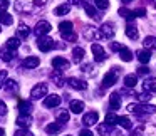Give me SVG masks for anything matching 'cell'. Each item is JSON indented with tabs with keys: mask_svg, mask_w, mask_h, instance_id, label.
Listing matches in <instances>:
<instances>
[{
	"mask_svg": "<svg viewBox=\"0 0 156 136\" xmlns=\"http://www.w3.org/2000/svg\"><path fill=\"white\" fill-rule=\"evenodd\" d=\"M59 32H61L62 39H66V41L74 42L77 39V35L74 34V29H72V22H69V20H64L59 24Z\"/></svg>",
	"mask_w": 156,
	"mask_h": 136,
	"instance_id": "1",
	"label": "cell"
},
{
	"mask_svg": "<svg viewBox=\"0 0 156 136\" xmlns=\"http://www.w3.org/2000/svg\"><path fill=\"white\" fill-rule=\"evenodd\" d=\"M128 111L134 114H153L156 111V106L149 104H128Z\"/></svg>",
	"mask_w": 156,
	"mask_h": 136,
	"instance_id": "2",
	"label": "cell"
},
{
	"mask_svg": "<svg viewBox=\"0 0 156 136\" xmlns=\"http://www.w3.org/2000/svg\"><path fill=\"white\" fill-rule=\"evenodd\" d=\"M118 76H119V69L112 67L111 71L104 76V79H102V88H111V86H114L116 82H118Z\"/></svg>",
	"mask_w": 156,
	"mask_h": 136,
	"instance_id": "3",
	"label": "cell"
},
{
	"mask_svg": "<svg viewBox=\"0 0 156 136\" xmlns=\"http://www.w3.org/2000/svg\"><path fill=\"white\" fill-rule=\"evenodd\" d=\"M54 45H55V42H54V39H51V37H45V35H42V37L37 39V47L41 49L42 52L52 51V49H54Z\"/></svg>",
	"mask_w": 156,
	"mask_h": 136,
	"instance_id": "4",
	"label": "cell"
},
{
	"mask_svg": "<svg viewBox=\"0 0 156 136\" xmlns=\"http://www.w3.org/2000/svg\"><path fill=\"white\" fill-rule=\"evenodd\" d=\"M30 96L32 99H41V98H47V84L41 82V84L34 86L30 91Z\"/></svg>",
	"mask_w": 156,
	"mask_h": 136,
	"instance_id": "5",
	"label": "cell"
},
{
	"mask_svg": "<svg viewBox=\"0 0 156 136\" xmlns=\"http://www.w3.org/2000/svg\"><path fill=\"white\" fill-rule=\"evenodd\" d=\"M51 30H52V25L49 24L47 20H39L37 24H35V29H34L35 35H39V37H42V35L49 34Z\"/></svg>",
	"mask_w": 156,
	"mask_h": 136,
	"instance_id": "6",
	"label": "cell"
},
{
	"mask_svg": "<svg viewBox=\"0 0 156 136\" xmlns=\"http://www.w3.org/2000/svg\"><path fill=\"white\" fill-rule=\"evenodd\" d=\"M91 51H92V54H94V61L96 62H104L106 59H108V55H106V52H104V49H102L101 44H92Z\"/></svg>",
	"mask_w": 156,
	"mask_h": 136,
	"instance_id": "7",
	"label": "cell"
},
{
	"mask_svg": "<svg viewBox=\"0 0 156 136\" xmlns=\"http://www.w3.org/2000/svg\"><path fill=\"white\" fill-rule=\"evenodd\" d=\"M69 66H71V62H69L67 59L61 57V55H57V57L52 59V67L57 69V71H64V69H69Z\"/></svg>",
	"mask_w": 156,
	"mask_h": 136,
	"instance_id": "8",
	"label": "cell"
},
{
	"mask_svg": "<svg viewBox=\"0 0 156 136\" xmlns=\"http://www.w3.org/2000/svg\"><path fill=\"white\" fill-rule=\"evenodd\" d=\"M98 121H99V114L96 111L86 113L84 118H82V123H84L86 126H94V124H98Z\"/></svg>",
	"mask_w": 156,
	"mask_h": 136,
	"instance_id": "9",
	"label": "cell"
},
{
	"mask_svg": "<svg viewBox=\"0 0 156 136\" xmlns=\"http://www.w3.org/2000/svg\"><path fill=\"white\" fill-rule=\"evenodd\" d=\"M67 82L72 89H77V91H84V89L87 88V82L82 81V79H77V77H69Z\"/></svg>",
	"mask_w": 156,
	"mask_h": 136,
	"instance_id": "10",
	"label": "cell"
},
{
	"mask_svg": "<svg viewBox=\"0 0 156 136\" xmlns=\"http://www.w3.org/2000/svg\"><path fill=\"white\" fill-rule=\"evenodd\" d=\"M61 104V96L57 94H52V96H47L44 99V106L45 108H55V106Z\"/></svg>",
	"mask_w": 156,
	"mask_h": 136,
	"instance_id": "11",
	"label": "cell"
},
{
	"mask_svg": "<svg viewBox=\"0 0 156 136\" xmlns=\"http://www.w3.org/2000/svg\"><path fill=\"white\" fill-rule=\"evenodd\" d=\"M109 108H111L112 111L121 108V96H119L118 92H112V94L109 96Z\"/></svg>",
	"mask_w": 156,
	"mask_h": 136,
	"instance_id": "12",
	"label": "cell"
},
{
	"mask_svg": "<svg viewBox=\"0 0 156 136\" xmlns=\"http://www.w3.org/2000/svg\"><path fill=\"white\" fill-rule=\"evenodd\" d=\"M62 131V123H51V124L45 126V133L47 134H57V133Z\"/></svg>",
	"mask_w": 156,
	"mask_h": 136,
	"instance_id": "13",
	"label": "cell"
},
{
	"mask_svg": "<svg viewBox=\"0 0 156 136\" xmlns=\"http://www.w3.org/2000/svg\"><path fill=\"white\" fill-rule=\"evenodd\" d=\"M138 61L141 62V64H148L149 61H151V52L148 51V49H143V51H138Z\"/></svg>",
	"mask_w": 156,
	"mask_h": 136,
	"instance_id": "14",
	"label": "cell"
},
{
	"mask_svg": "<svg viewBox=\"0 0 156 136\" xmlns=\"http://www.w3.org/2000/svg\"><path fill=\"white\" fill-rule=\"evenodd\" d=\"M0 59H2V61H5V62L12 61V59H14V51H12V49H9L7 45H5V47H2V49H0Z\"/></svg>",
	"mask_w": 156,
	"mask_h": 136,
	"instance_id": "15",
	"label": "cell"
},
{
	"mask_svg": "<svg viewBox=\"0 0 156 136\" xmlns=\"http://www.w3.org/2000/svg\"><path fill=\"white\" fill-rule=\"evenodd\" d=\"M39 64H41V59L35 57V55H30V57H27L24 61V67H27V69H35Z\"/></svg>",
	"mask_w": 156,
	"mask_h": 136,
	"instance_id": "16",
	"label": "cell"
},
{
	"mask_svg": "<svg viewBox=\"0 0 156 136\" xmlns=\"http://www.w3.org/2000/svg\"><path fill=\"white\" fill-rule=\"evenodd\" d=\"M143 88H144L146 92H156V77L146 79V81L143 82Z\"/></svg>",
	"mask_w": 156,
	"mask_h": 136,
	"instance_id": "17",
	"label": "cell"
},
{
	"mask_svg": "<svg viewBox=\"0 0 156 136\" xmlns=\"http://www.w3.org/2000/svg\"><path fill=\"white\" fill-rule=\"evenodd\" d=\"M126 35H128L129 39H133V41H136V39H138V35H139L138 27H136V25H133V24H128V25H126Z\"/></svg>",
	"mask_w": 156,
	"mask_h": 136,
	"instance_id": "18",
	"label": "cell"
},
{
	"mask_svg": "<svg viewBox=\"0 0 156 136\" xmlns=\"http://www.w3.org/2000/svg\"><path fill=\"white\" fill-rule=\"evenodd\" d=\"M84 10H86V14H87L91 19H94V20H99V19H101V15L98 14V10H96L91 4H84Z\"/></svg>",
	"mask_w": 156,
	"mask_h": 136,
	"instance_id": "19",
	"label": "cell"
},
{
	"mask_svg": "<svg viewBox=\"0 0 156 136\" xmlns=\"http://www.w3.org/2000/svg\"><path fill=\"white\" fill-rule=\"evenodd\" d=\"M29 34H30V29H29V25L25 24H19V29H17V37L19 39H27Z\"/></svg>",
	"mask_w": 156,
	"mask_h": 136,
	"instance_id": "20",
	"label": "cell"
},
{
	"mask_svg": "<svg viewBox=\"0 0 156 136\" xmlns=\"http://www.w3.org/2000/svg\"><path fill=\"white\" fill-rule=\"evenodd\" d=\"M101 34H102V37H104V39H111L112 35H114V29H112V25L111 24H102Z\"/></svg>",
	"mask_w": 156,
	"mask_h": 136,
	"instance_id": "21",
	"label": "cell"
},
{
	"mask_svg": "<svg viewBox=\"0 0 156 136\" xmlns=\"http://www.w3.org/2000/svg\"><path fill=\"white\" fill-rule=\"evenodd\" d=\"M69 109H71L74 114H79V113L84 111V102H82V101H71V104H69Z\"/></svg>",
	"mask_w": 156,
	"mask_h": 136,
	"instance_id": "22",
	"label": "cell"
},
{
	"mask_svg": "<svg viewBox=\"0 0 156 136\" xmlns=\"http://www.w3.org/2000/svg\"><path fill=\"white\" fill-rule=\"evenodd\" d=\"M17 124L20 126V128H25V129H27L29 126L32 124V119H30V116H29V114H27V116H25V114H20V116L17 118Z\"/></svg>",
	"mask_w": 156,
	"mask_h": 136,
	"instance_id": "23",
	"label": "cell"
},
{
	"mask_svg": "<svg viewBox=\"0 0 156 136\" xmlns=\"http://www.w3.org/2000/svg\"><path fill=\"white\" fill-rule=\"evenodd\" d=\"M84 55H86V51L82 47H74L72 49V57H74V62H81L82 59H84Z\"/></svg>",
	"mask_w": 156,
	"mask_h": 136,
	"instance_id": "24",
	"label": "cell"
},
{
	"mask_svg": "<svg viewBox=\"0 0 156 136\" xmlns=\"http://www.w3.org/2000/svg\"><path fill=\"white\" fill-rule=\"evenodd\" d=\"M19 111H20V114H30V111H32V102H29V101H20L19 102Z\"/></svg>",
	"mask_w": 156,
	"mask_h": 136,
	"instance_id": "25",
	"label": "cell"
},
{
	"mask_svg": "<svg viewBox=\"0 0 156 136\" xmlns=\"http://www.w3.org/2000/svg\"><path fill=\"white\" fill-rule=\"evenodd\" d=\"M69 12H71V5H67V4H64V5H59V7H55L54 9V15H67Z\"/></svg>",
	"mask_w": 156,
	"mask_h": 136,
	"instance_id": "26",
	"label": "cell"
},
{
	"mask_svg": "<svg viewBox=\"0 0 156 136\" xmlns=\"http://www.w3.org/2000/svg\"><path fill=\"white\" fill-rule=\"evenodd\" d=\"M119 57H121L124 62H131L133 61V52L129 51L128 47H122L121 51H119Z\"/></svg>",
	"mask_w": 156,
	"mask_h": 136,
	"instance_id": "27",
	"label": "cell"
},
{
	"mask_svg": "<svg viewBox=\"0 0 156 136\" xmlns=\"http://www.w3.org/2000/svg\"><path fill=\"white\" fill-rule=\"evenodd\" d=\"M144 47L146 49H151V51H156V37H153V35H148V37L144 39Z\"/></svg>",
	"mask_w": 156,
	"mask_h": 136,
	"instance_id": "28",
	"label": "cell"
},
{
	"mask_svg": "<svg viewBox=\"0 0 156 136\" xmlns=\"http://www.w3.org/2000/svg\"><path fill=\"white\" fill-rule=\"evenodd\" d=\"M138 84V77H136L134 74H129L124 77V86L126 88H134V86Z\"/></svg>",
	"mask_w": 156,
	"mask_h": 136,
	"instance_id": "29",
	"label": "cell"
},
{
	"mask_svg": "<svg viewBox=\"0 0 156 136\" xmlns=\"http://www.w3.org/2000/svg\"><path fill=\"white\" fill-rule=\"evenodd\" d=\"M12 22H14V17H12L10 14H7V12H0V24L10 25Z\"/></svg>",
	"mask_w": 156,
	"mask_h": 136,
	"instance_id": "30",
	"label": "cell"
},
{
	"mask_svg": "<svg viewBox=\"0 0 156 136\" xmlns=\"http://www.w3.org/2000/svg\"><path fill=\"white\" fill-rule=\"evenodd\" d=\"M111 129H112V126L106 124V123H104V124H99L98 126V133L101 136H109V134H111Z\"/></svg>",
	"mask_w": 156,
	"mask_h": 136,
	"instance_id": "31",
	"label": "cell"
},
{
	"mask_svg": "<svg viewBox=\"0 0 156 136\" xmlns=\"http://www.w3.org/2000/svg\"><path fill=\"white\" fill-rule=\"evenodd\" d=\"M119 15L124 17L126 20H133V19H136L134 10H128V9H119Z\"/></svg>",
	"mask_w": 156,
	"mask_h": 136,
	"instance_id": "32",
	"label": "cell"
},
{
	"mask_svg": "<svg viewBox=\"0 0 156 136\" xmlns=\"http://www.w3.org/2000/svg\"><path fill=\"white\" fill-rule=\"evenodd\" d=\"M118 123H119V118L114 114V113H108V114H106V124L114 126V124H118Z\"/></svg>",
	"mask_w": 156,
	"mask_h": 136,
	"instance_id": "33",
	"label": "cell"
},
{
	"mask_svg": "<svg viewBox=\"0 0 156 136\" xmlns=\"http://www.w3.org/2000/svg\"><path fill=\"white\" fill-rule=\"evenodd\" d=\"M19 45H20V39H19V37H10V39L7 41V47L12 49V51L19 49Z\"/></svg>",
	"mask_w": 156,
	"mask_h": 136,
	"instance_id": "34",
	"label": "cell"
},
{
	"mask_svg": "<svg viewBox=\"0 0 156 136\" xmlns=\"http://www.w3.org/2000/svg\"><path fill=\"white\" fill-rule=\"evenodd\" d=\"M118 124H121L124 129H131V128H133V123H131V119H129L128 116H121Z\"/></svg>",
	"mask_w": 156,
	"mask_h": 136,
	"instance_id": "35",
	"label": "cell"
},
{
	"mask_svg": "<svg viewBox=\"0 0 156 136\" xmlns=\"http://www.w3.org/2000/svg\"><path fill=\"white\" fill-rule=\"evenodd\" d=\"M69 119H71V114H69L67 111H61L57 114V121L62 123V124H64V123H69Z\"/></svg>",
	"mask_w": 156,
	"mask_h": 136,
	"instance_id": "36",
	"label": "cell"
},
{
	"mask_svg": "<svg viewBox=\"0 0 156 136\" xmlns=\"http://www.w3.org/2000/svg\"><path fill=\"white\" fill-rule=\"evenodd\" d=\"M94 5L101 10H106V9H109V0H94Z\"/></svg>",
	"mask_w": 156,
	"mask_h": 136,
	"instance_id": "37",
	"label": "cell"
},
{
	"mask_svg": "<svg viewBox=\"0 0 156 136\" xmlns=\"http://www.w3.org/2000/svg\"><path fill=\"white\" fill-rule=\"evenodd\" d=\"M5 89H7L9 92H15V91H17V82L12 81V79H10V81H7V82H5Z\"/></svg>",
	"mask_w": 156,
	"mask_h": 136,
	"instance_id": "38",
	"label": "cell"
},
{
	"mask_svg": "<svg viewBox=\"0 0 156 136\" xmlns=\"http://www.w3.org/2000/svg\"><path fill=\"white\" fill-rule=\"evenodd\" d=\"M134 96L138 98V101H141V102H146V101L151 99V94H149V92H141V94H134Z\"/></svg>",
	"mask_w": 156,
	"mask_h": 136,
	"instance_id": "39",
	"label": "cell"
},
{
	"mask_svg": "<svg viewBox=\"0 0 156 136\" xmlns=\"http://www.w3.org/2000/svg\"><path fill=\"white\" fill-rule=\"evenodd\" d=\"M52 79L55 81V86H59V88L64 86V77H62L61 74H52Z\"/></svg>",
	"mask_w": 156,
	"mask_h": 136,
	"instance_id": "40",
	"label": "cell"
},
{
	"mask_svg": "<svg viewBox=\"0 0 156 136\" xmlns=\"http://www.w3.org/2000/svg\"><path fill=\"white\" fill-rule=\"evenodd\" d=\"M7 82V71H0V88H4Z\"/></svg>",
	"mask_w": 156,
	"mask_h": 136,
	"instance_id": "41",
	"label": "cell"
},
{
	"mask_svg": "<svg viewBox=\"0 0 156 136\" xmlns=\"http://www.w3.org/2000/svg\"><path fill=\"white\" fill-rule=\"evenodd\" d=\"M14 136H34V134H32V133L29 131V129H19V131L15 133Z\"/></svg>",
	"mask_w": 156,
	"mask_h": 136,
	"instance_id": "42",
	"label": "cell"
},
{
	"mask_svg": "<svg viewBox=\"0 0 156 136\" xmlns=\"http://www.w3.org/2000/svg\"><path fill=\"white\" fill-rule=\"evenodd\" d=\"M122 47H124V45H121L119 42H111V51H118L119 52Z\"/></svg>",
	"mask_w": 156,
	"mask_h": 136,
	"instance_id": "43",
	"label": "cell"
},
{
	"mask_svg": "<svg viewBox=\"0 0 156 136\" xmlns=\"http://www.w3.org/2000/svg\"><path fill=\"white\" fill-rule=\"evenodd\" d=\"M7 114V104H5L4 101H0V116Z\"/></svg>",
	"mask_w": 156,
	"mask_h": 136,
	"instance_id": "44",
	"label": "cell"
},
{
	"mask_svg": "<svg viewBox=\"0 0 156 136\" xmlns=\"http://www.w3.org/2000/svg\"><path fill=\"white\" fill-rule=\"evenodd\" d=\"M9 7V2L7 0H0V12H5Z\"/></svg>",
	"mask_w": 156,
	"mask_h": 136,
	"instance_id": "45",
	"label": "cell"
},
{
	"mask_svg": "<svg viewBox=\"0 0 156 136\" xmlns=\"http://www.w3.org/2000/svg\"><path fill=\"white\" fill-rule=\"evenodd\" d=\"M134 15H136V17H144V15H146V10H144V9H136V10H134Z\"/></svg>",
	"mask_w": 156,
	"mask_h": 136,
	"instance_id": "46",
	"label": "cell"
},
{
	"mask_svg": "<svg viewBox=\"0 0 156 136\" xmlns=\"http://www.w3.org/2000/svg\"><path fill=\"white\" fill-rule=\"evenodd\" d=\"M149 72V69L146 67V66H141V67L138 69V74H141V76H144V74H148Z\"/></svg>",
	"mask_w": 156,
	"mask_h": 136,
	"instance_id": "47",
	"label": "cell"
},
{
	"mask_svg": "<svg viewBox=\"0 0 156 136\" xmlns=\"http://www.w3.org/2000/svg\"><path fill=\"white\" fill-rule=\"evenodd\" d=\"M79 136H94V134H92V133L89 131V129H82V131L79 133Z\"/></svg>",
	"mask_w": 156,
	"mask_h": 136,
	"instance_id": "48",
	"label": "cell"
},
{
	"mask_svg": "<svg viewBox=\"0 0 156 136\" xmlns=\"http://www.w3.org/2000/svg\"><path fill=\"white\" fill-rule=\"evenodd\" d=\"M69 2H71L72 5H81L82 4V0H69Z\"/></svg>",
	"mask_w": 156,
	"mask_h": 136,
	"instance_id": "49",
	"label": "cell"
},
{
	"mask_svg": "<svg viewBox=\"0 0 156 136\" xmlns=\"http://www.w3.org/2000/svg\"><path fill=\"white\" fill-rule=\"evenodd\" d=\"M0 136H5V131H4L2 128H0Z\"/></svg>",
	"mask_w": 156,
	"mask_h": 136,
	"instance_id": "50",
	"label": "cell"
},
{
	"mask_svg": "<svg viewBox=\"0 0 156 136\" xmlns=\"http://www.w3.org/2000/svg\"><path fill=\"white\" fill-rule=\"evenodd\" d=\"M122 4H129V2H133V0H121Z\"/></svg>",
	"mask_w": 156,
	"mask_h": 136,
	"instance_id": "51",
	"label": "cell"
},
{
	"mask_svg": "<svg viewBox=\"0 0 156 136\" xmlns=\"http://www.w3.org/2000/svg\"><path fill=\"white\" fill-rule=\"evenodd\" d=\"M0 30H2V29H0Z\"/></svg>",
	"mask_w": 156,
	"mask_h": 136,
	"instance_id": "52",
	"label": "cell"
}]
</instances>
